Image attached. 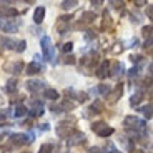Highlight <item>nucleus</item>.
<instances>
[{
  "label": "nucleus",
  "mask_w": 153,
  "mask_h": 153,
  "mask_svg": "<svg viewBox=\"0 0 153 153\" xmlns=\"http://www.w3.org/2000/svg\"><path fill=\"white\" fill-rule=\"evenodd\" d=\"M78 102H87V93H78Z\"/></svg>",
  "instance_id": "nucleus-31"
},
{
  "label": "nucleus",
  "mask_w": 153,
  "mask_h": 153,
  "mask_svg": "<svg viewBox=\"0 0 153 153\" xmlns=\"http://www.w3.org/2000/svg\"><path fill=\"white\" fill-rule=\"evenodd\" d=\"M0 42L5 45V48H15V42H13V40H10V38H2Z\"/></svg>",
  "instance_id": "nucleus-22"
},
{
  "label": "nucleus",
  "mask_w": 153,
  "mask_h": 153,
  "mask_svg": "<svg viewBox=\"0 0 153 153\" xmlns=\"http://www.w3.org/2000/svg\"><path fill=\"white\" fill-rule=\"evenodd\" d=\"M107 75H108V63H107V62H103L102 67L98 68V76H100V78H105Z\"/></svg>",
  "instance_id": "nucleus-14"
},
{
  "label": "nucleus",
  "mask_w": 153,
  "mask_h": 153,
  "mask_svg": "<svg viewBox=\"0 0 153 153\" xmlns=\"http://www.w3.org/2000/svg\"><path fill=\"white\" fill-rule=\"evenodd\" d=\"M10 67H12V73H20L23 68V63L22 62H15V63H12Z\"/></svg>",
  "instance_id": "nucleus-19"
},
{
  "label": "nucleus",
  "mask_w": 153,
  "mask_h": 153,
  "mask_svg": "<svg viewBox=\"0 0 153 153\" xmlns=\"http://www.w3.org/2000/svg\"><path fill=\"white\" fill-rule=\"evenodd\" d=\"M83 140H85V135L82 133V131H76L72 137H68V145H78V143H82Z\"/></svg>",
  "instance_id": "nucleus-8"
},
{
  "label": "nucleus",
  "mask_w": 153,
  "mask_h": 153,
  "mask_svg": "<svg viewBox=\"0 0 153 153\" xmlns=\"http://www.w3.org/2000/svg\"><path fill=\"white\" fill-rule=\"evenodd\" d=\"M90 111H93V113H102V111H103V105H102V102H98V100H97L95 103L92 105Z\"/></svg>",
  "instance_id": "nucleus-17"
},
{
  "label": "nucleus",
  "mask_w": 153,
  "mask_h": 153,
  "mask_svg": "<svg viewBox=\"0 0 153 153\" xmlns=\"http://www.w3.org/2000/svg\"><path fill=\"white\" fill-rule=\"evenodd\" d=\"M42 72V65H38L37 62H32L27 65V73L28 75H37V73Z\"/></svg>",
  "instance_id": "nucleus-9"
},
{
  "label": "nucleus",
  "mask_w": 153,
  "mask_h": 153,
  "mask_svg": "<svg viewBox=\"0 0 153 153\" xmlns=\"http://www.w3.org/2000/svg\"><path fill=\"white\" fill-rule=\"evenodd\" d=\"M43 97L48 98V100H57L60 95H58V92L55 90V88H47L45 92H43Z\"/></svg>",
  "instance_id": "nucleus-12"
},
{
  "label": "nucleus",
  "mask_w": 153,
  "mask_h": 153,
  "mask_svg": "<svg viewBox=\"0 0 153 153\" xmlns=\"http://www.w3.org/2000/svg\"><path fill=\"white\" fill-rule=\"evenodd\" d=\"M105 153H118V152H117V150H115L111 145H108L107 148H105Z\"/></svg>",
  "instance_id": "nucleus-30"
},
{
  "label": "nucleus",
  "mask_w": 153,
  "mask_h": 153,
  "mask_svg": "<svg viewBox=\"0 0 153 153\" xmlns=\"http://www.w3.org/2000/svg\"><path fill=\"white\" fill-rule=\"evenodd\" d=\"M97 92H98V93H102V95H107V93L110 92V88H108V85H100Z\"/></svg>",
  "instance_id": "nucleus-26"
},
{
  "label": "nucleus",
  "mask_w": 153,
  "mask_h": 153,
  "mask_svg": "<svg viewBox=\"0 0 153 153\" xmlns=\"http://www.w3.org/2000/svg\"><path fill=\"white\" fill-rule=\"evenodd\" d=\"M53 152V146L50 145V143H45V145L40 146V150H38V153H52Z\"/></svg>",
  "instance_id": "nucleus-20"
},
{
  "label": "nucleus",
  "mask_w": 153,
  "mask_h": 153,
  "mask_svg": "<svg viewBox=\"0 0 153 153\" xmlns=\"http://www.w3.org/2000/svg\"><path fill=\"white\" fill-rule=\"evenodd\" d=\"M90 153H100V148H97V146H93V148H90Z\"/></svg>",
  "instance_id": "nucleus-33"
},
{
  "label": "nucleus",
  "mask_w": 153,
  "mask_h": 153,
  "mask_svg": "<svg viewBox=\"0 0 153 153\" xmlns=\"http://www.w3.org/2000/svg\"><path fill=\"white\" fill-rule=\"evenodd\" d=\"M93 19H95V13H93V12H85V13H83V20H85V22H92Z\"/></svg>",
  "instance_id": "nucleus-25"
},
{
  "label": "nucleus",
  "mask_w": 153,
  "mask_h": 153,
  "mask_svg": "<svg viewBox=\"0 0 153 153\" xmlns=\"http://www.w3.org/2000/svg\"><path fill=\"white\" fill-rule=\"evenodd\" d=\"M67 63H73V62H75V60H73V57H72V55H70V57H67Z\"/></svg>",
  "instance_id": "nucleus-34"
},
{
  "label": "nucleus",
  "mask_w": 153,
  "mask_h": 153,
  "mask_svg": "<svg viewBox=\"0 0 153 153\" xmlns=\"http://www.w3.org/2000/svg\"><path fill=\"white\" fill-rule=\"evenodd\" d=\"M143 100V92H135L133 95H131V100H130V103H131V107H135V105H138L140 102Z\"/></svg>",
  "instance_id": "nucleus-13"
},
{
  "label": "nucleus",
  "mask_w": 153,
  "mask_h": 153,
  "mask_svg": "<svg viewBox=\"0 0 153 153\" xmlns=\"http://www.w3.org/2000/svg\"><path fill=\"white\" fill-rule=\"evenodd\" d=\"M122 93H123V88H122V85H118V87L115 88L113 95H111V100H113V102H117V100H118V97L122 95Z\"/></svg>",
  "instance_id": "nucleus-21"
},
{
  "label": "nucleus",
  "mask_w": 153,
  "mask_h": 153,
  "mask_svg": "<svg viewBox=\"0 0 153 153\" xmlns=\"http://www.w3.org/2000/svg\"><path fill=\"white\" fill-rule=\"evenodd\" d=\"M17 90V78H10V80L7 82V92H15Z\"/></svg>",
  "instance_id": "nucleus-18"
},
{
  "label": "nucleus",
  "mask_w": 153,
  "mask_h": 153,
  "mask_svg": "<svg viewBox=\"0 0 153 153\" xmlns=\"http://www.w3.org/2000/svg\"><path fill=\"white\" fill-rule=\"evenodd\" d=\"M17 13L19 12L15 8H4L2 10V17H5V19H8V17H17Z\"/></svg>",
  "instance_id": "nucleus-15"
},
{
  "label": "nucleus",
  "mask_w": 153,
  "mask_h": 153,
  "mask_svg": "<svg viewBox=\"0 0 153 153\" xmlns=\"http://www.w3.org/2000/svg\"><path fill=\"white\" fill-rule=\"evenodd\" d=\"M92 130L95 131L97 135H100V137H110V135H113V128L111 126H108L105 122H97L92 125Z\"/></svg>",
  "instance_id": "nucleus-2"
},
{
  "label": "nucleus",
  "mask_w": 153,
  "mask_h": 153,
  "mask_svg": "<svg viewBox=\"0 0 153 153\" xmlns=\"http://www.w3.org/2000/svg\"><path fill=\"white\" fill-rule=\"evenodd\" d=\"M111 72H113V75H120V73L123 72V63H120V62H115L113 67H111Z\"/></svg>",
  "instance_id": "nucleus-16"
},
{
  "label": "nucleus",
  "mask_w": 153,
  "mask_h": 153,
  "mask_svg": "<svg viewBox=\"0 0 153 153\" xmlns=\"http://www.w3.org/2000/svg\"><path fill=\"white\" fill-rule=\"evenodd\" d=\"M143 35H145V37H148V40H150V37H152V25L143 27Z\"/></svg>",
  "instance_id": "nucleus-28"
},
{
  "label": "nucleus",
  "mask_w": 153,
  "mask_h": 153,
  "mask_svg": "<svg viewBox=\"0 0 153 153\" xmlns=\"http://www.w3.org/2000/svg\"><path fill=\"white\" fill-rule=\"evenodd\" d=\"M75 5H78V2H75V0H70V2H63V4H62V7L65 8V10H68V8H73Z\"/></svg>",
  "instance_id": "nucleus-24"
},
{
  "label": "nucleus",
  "mask_w": 153,
  "mask_h": 153,
  "mask_svg": "<svg viewBox=\"0 0 153 153\" xmlns=\"http://www.w3.org/2000/svg\"><path fill=\"white\" fill-rule=\"evenodd\" d=\"M27 111H30L32 117H40V115H43L42 102H40V100H32L30 102V110H27Z\"/></svg>",
  "instance_id": "nucleus-4"
},
{
  "label": "nucleus",
  "mask_w": 153,
  "mask_h": 153,
  "mask_svg": "<svg viewBox=\"0 0 153 153\" xmlns=\"http://www.w3.org/2000/svg\"><path fill=\"white\" fill-rule=\"evenodd\" d=\"M4 117H5V113H4V111H0V120L4 118Z\"/></svg>",
  "instance_id": "nucleus-35"
},
{
  "label": "nucleus",
  "mask_w": 153,
  "mask_h": 153,
  "mask_svg": "<svg viewBox=\"0 0 153 153\" xmlns=\"http://www.w3.org/2000/svg\"><path fill=\"white\" fill-rule=\"evenodd\" d=\"M43 87H45V83H43L42 80H28L27 82V90L32 93H37V92H42Z\"/></svg>",
  "instance_id": "nucleus-5"
},
{
  "label": "nucleus",
  "mask_w": 153,
  "mask_h": 153,
  "mask_svg": "<svg viewBox=\"0 0 153 153\" xmlns=\"http://www.w3.org/2000/svg\"><path fill=\"white\" fill-rule=\"evenodd\" d=\"M0 28H2L4 32H17L15 23H7L5 20H0Z\"/></svg>",
  "instance_id": "nucleus-11"
},
{
  "label": "nucleus",
  "mask_w": 153,
  "mask_h": 153,
  "mask_svg": "<svg viewBox=\"0 0 153 153\" xmlns=\"http://www.w3.org/2000/svg\"><path fill=\"white\" fill-rule=\"evenodd\" d=\"M23 50H25V40H20L17 45V52H23Z\"/></svg>",
  "instance_id": "nucleus-29"
},
{
  "label": "nucleus",
  "mask_w": 153,
  "mask_h": 153,
  "mask_svg": "<svg viewBox=\"0 0 153 153\" xmlns=\"http://www.w3.org/2000/svg\"><path fill=\"white\" fill-rule=\"evenodd\" d=\"M40 45H42L43 57H45L47 60H50V62H53L55 63V48H53V45H52L50 37H43L42 42H40Z\"/></svg>",
  "instance_id": "nucleus-1"
},
{
  "label": "nucleus",
  "mask_w": 153,
  "mask_h": 153,
  "mask_svg": "<svg viewBox=\"0 0 153 153\" xmlns=\"http://www.w3.org/2000/svg\"><path fill=\"white\" fill-rule=\"evenodd\" d=\"M128 75H130V76H137V75H138V70H137V68H131Z\"/></svg>",
  "instance_id": "nucleus-32"
},
{
  "label": "nucleus",
  "mask_w": 153,
  "mask_h": 153,
  "mask_svg": "<svg viewBox=\"0 0 153 153\" xmlns=\"http://www.w3.org/2000/svg\"><path fill=\"white\" fill-rule=\"evenodd\" d=\"M12 142H13V145H25V143H32V142H33V135L15 133V135H12Z\"/></svg>",
  "instance_id": "nucleus-3"
},
{
  "label": "nucleus",
  "mask_w": 153,
  "mask_h": 153,
  "mask_svg": "<svg viewBox=\"0 0 153 153\" xmlns=\"http://www.w3.org/2000/svg\"><path fill=\"white\" fill-rule=\"evenodd\" d=\"M23 153H30V152H23Z\"/></svg>",
  "instance_id": "nucleus-36"
},
{
  "label": "nucleus",
  "mask_w": 153,
  "mask_h": 153,
  "mask_svg": "<svg viewBox=\"0 0 153 153\" xmlns=\"http://www.w3.org/2000/svg\"><path fill=\"white\" fill-rule=\"evenodd\" d=\"M68 22H70V17H60V19L57 20L55 28H57L58 33H65L67 28H68Z\"/></svg>",
  "instance_id": "nucleus-6"
},
{
  "label": "nucleus",
  "mask_w": 153,
  "mask_h": 153,
  "mask_svg": "<svg viewBox=\"0 0 153 153\" xmlns=\"http://www.w3.org/2000/svg\"><path fill=\"white\" fill-rule=\"evenodd\" d=\"M140 111H143V115H145V117H148V118H152V105H145V107L142 108V110Z\"/></svg>",
  "instance_id": "nucleus-23"
},
{
  "label": "nucleus",
  "mask_w": 153,
  "mask_h": 153,
  "mask_svg": "<svg viewBox=\"0 0 153 153\" xmlns=\"http://www.w3.org/2000/svg\"><path fill=\"white\" fill-rule=\"evenodd\" d=\"M25 113H27V108L23 107V105H15V107H13V111H12V115H13L15 118H20V117H23Z\"/></svg>",
  "instance_id": "nucleus-10"
},
{
  "label": "nucleus",
  "mask_w": 153,
  "mask_h": 153,
  "mask_svg": "<svg viewBox=\"0 0 153 153\" xmlns=\"http://www.w3.org/2000/svg\"><path fill=\"white\" fill-rule=\"evenodd\" d=\"M72 48H73V43L72 42H68V43H63V47H62V50H63V52H72Z\"/></svg>",
  "instance_id": "nucleus-27"
},
{
  "label": "nucleus",
  "mask_w": 153,
  "mask_h": 153,
  "mask_svg": "<svg viewBox=\"0 0 153 153\" xmlns=\"http://www.w3.org/2000/svg\"><path fill=\"white\" fill-rule=\"evenodd\" d=\"M45 19V7H37L33 13V22L35 23H42Z\"/></svg>",
  "instance_id": "nucleus-7"
}]
</instances>
